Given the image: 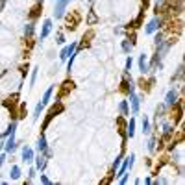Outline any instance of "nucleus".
I'll list each match as a JSON object with an SVG mask.
<instances>
[{"mask_svg": "<svg viewBox=\"0 0 185 185\" xmlns=\"http://www.w3.org/2000/svg\"><path fill=\"white\" fill-rule=\"evenodd\" d=\"M76 48H78V43H70V44L63 46V50L59 52V59H61V61H67L69 56H72V54L76 52Z\"/></svg>", "mask_w": 185, "mask_h": 185, "instance_id": "nucleus-1", "label": "nucleus"}, {"mask_svg": "<svg viewBox=\"0 0 185 185\" xmlns=\"http://www.w3.org/2000/svg\"><path fill=\"white\" fill-rule=\"evenodd\" d=\"M20 174H22L20 167H19V165H13V167H11V170H9V180H19V178H20Z\"/></svg>", "mask_w": 185, "mask_h": 185, "instance_id": "nucleus-11", "label": "nucleus"}, {"mask_svg": "<svg viewBox=\"0 0 185 185\" xmlns=\"http://www.w3.org/2000/svg\"><path fill=\"white\" fill-rule=\"evenodd\" d=\"M35 159V170H43L46 167V158L44 156H39V158H33Z\"/></svg>", "mask_w": 185, "mask_h": 185, "instance_id": "nucleus-13", "label": "nucleus"}, {"mask_svg": "<svg viewBox=\"0 0 185 185\" xmlns=\"http://www.w3.org/2000/svg\"><path fill=\"white\" fill-rule=\"evenodd\" d=\"M132 65H133V59H132V57H128V59H126V70H130V69H132Z\"/></svg>", "mask_w": 185, "mask_h": 185, "instance_id": "nucleus-22", "label": "nucleus"}, {"mask_svg": "<svg viewBox=\"0 0 185 185\" xmlns=\"http://www.w3.org/2000/svg\"><path fill=\"white\" fill-rule=\"evenodd\" d=\"M50 32H52V20H50V19H46V20L43 22V30H41V35H39V39H41V41H43V39H46Z\"/></svg>", "mask_w": 185, "mask_h": 185, "instance_id": "nucleus-6", "label": "nucleus"}, {"mask_svg": "<svg viewBox=\"0 0 185 185\" xmlns=\"http://www.w3.org/2000/svg\"><path fill=\"white\" fill-rule=\"evenodd\" d=\"M143 133H150V120H148V117H143Z\"/></svg>", "mask_w": 185, "mask_h": 185, "instance_id": "nucleus-17", "label": "nucleus"}, {"mask_svg": "<svg viewBox=\"0 0 185 185\" xmlns=\"http://www.w3.org/2000/svg\"><path fill=\"white\" fill-rule=\"evenodd\" d=\"M128 95H130V102H128V106L132 107V113H133V115H137V113H139V109H141V102H139V96L135 95V91H130Z\"/></svg>", "mask_w": 185, "mask_h": 185, "instance_id": "nucleus-2", "label": "nucleus"}, {"mask_svg": "<svg viewBox=\"0 0 185 185\" xmlns=\"http://www.w3.org/2000/svg\"><path fill=\"white\" fill-rule=\"evenodd\" d=\"M148 150H150V152L156 150V137H152V139L148 141Z\"/></svg>", "mask_w": 185, "mask_h": 185, "instance_id": "nucleus-20", "label": "nucleus"}, {"mask_svg": "<svg viewBox=\"0 0 185 185\" xmlns=\"http://www.w3.org/2000/svg\"><path fill=\"white\" fill-rule=\"evenodd\" d=\"M57 43H59V44H61V43H65V39H63V33H59V35H57Z\"/></svg>", "mask_w": 185, "mask_h": 185, "instance_id": "nucleus-25", "label": "nucleus"}, {"mask_svg": "<svg viewBox=\"0 0 185 185\" xmlns=\"http://www.w3.org/2000/svg\"><path fill=\"white\" fill-rule=\"evenodd\" d=\"M176 102H178V93H176L174 89H170V91L167 93V96H165V106L170 107V106H174Z\"/></svg>", "mask_w": 185, "mask_h": 185, "instance_id": "nucleus-7", "label": "nucleus"}, {"mask_svg": "<svg viewBox=\"0 0 185 185\" xmlns=\"http://www.w3.org/2000/svg\"><path fill=\"white\" fill-rule=\"evenodd\" d=\"M122 50H124V52H130V50H132V44H128V41H122Z\"/></svg>", "mask_w": 185, "mask_h": 185, "instance_id": "nucleus-21", "label": "nucleus"}, {"mask_svg": "<svg viewBox=\"0 0 185 185\" xmlns=\"http://www.w3.org/2000/svg\"><path fill=\"white\" fill-rule=\"evenodd\" d=\"M4 150H6V154H9V152H13L15 148H17V143H15V133H11V135H7V141L4 143V146H2Z\"/></svg>", "mask_w": 185, "mask_h": 185, "instance_id": "nucleus-5", "label": "nucleus"}, {"mask_svg": "<svg viewBox=\"0 0 185 185\" xmlns=\"http://www.w3.org/2000/svg\"><path fill=\"white\" fill-rule=\"evenodd\" d=\"M54 2H56V0H54Z\"/></svg>", "mask_w": 185, "mask_h": 185, "instance_id": "nucleus-27", "label": "nucleus"}, {"mask_svg": "<svg viewBox=\"0 0 185 185\" xmlns=\"http://www.w3.org/2000/svg\"><path fill=\"white\" fill-rule=\"evenodd\" d=\"M126 135H128L130 139L135 135V119H130V122H128V128H126Z\"/></svg>", "mask_w": 185, "mask_h": 185, "instance_id": "nucleus-15", "label": "nucleus"}, {"mask_svg": "<svg viewBox=\"0 0 185 185\" xmlns=\"http://www.w3.org/2000/svg\"><path fill=\"white\" fill-rule=\"evenodd\" d=\"M119 113L120 115H130V106H128V100H122L120 104H119Z\"/></svg>", "mask_w": 185, "mask_h": 185, "instance_id": "nucleus-14", "label": "nucleus"}, {"mask_svg": "<svg viewBox=\"0 0 185 185\" xmlns=\"http://www.w3.org/2000/svg\"><path fill=\"white\" fill-rule=\"evenodd\" d=\"M33 32H35V28H33V24L30 22V24H26V28H24V35H26V39H32V35H33Z\"/></svg>", "mask_w": 185, "mask_h": 185, "instance_id": "nucleus-16", "label": "nucleus"}, {"mask_svg": "<svg viewBox=\"0 0 185 185\" xmlns=\"http://www.w3.org/2000/svg\"><path fill=\"white\" fill-rule=\"evenodd\" d=\"M70 4V0H56V9H54V17L56 19H61L63 13H65V7Z\"/></svg>", "mask_w": 185, "mask_h": 185, "instance_id": "nucleus-3", "label": "nucleus"}, {"mask_svg": "<svg viewBox=\"0 0 185 185\" xmlns=\"http://www.w3.org/2000/svg\"><path fill=\"white\" fill-rule=\"evenodd\" d=\"M4 6H6V0H0V11L4 9Z\"/></svg>", "mask_w": 185, "mask_h": 185, "instance_id": "nucleus-26", "label": "nucleus"}, {"mask_svg": "<svg viewBox=\"0 0 185 185\" xmlns=\"http://www.w3.org/2000/svg\"><path fill=\"white\" fill-rule=\"evenodd\" d=\"M41 183H50V180H48V178H46V176H44V174H41Z\"/></svg>", "mask_w": 185, "mask_h": 185, "instance_id": "nucleus-23", "label": "nucleus"}, {"mask_svg": "<svg viewBox=\"0 0 185 185\" xmlns=\"http://www.w3.org/2000/svg\"><path fill=\"white\" fill-rule=\"evenodd\" d=\"M159 24H161V22H159V19H152V20L146 24L145 32H146V33H154V32H158V30H159Z\"/></svg>", "mask_w": 185, "mask_h": 185, "instance_id": "nucleus-8", "label": "nucleus"}, {"mask_svg": "<svg viewBox=\"0 0 185 185\" xmlns=\"http://www.w3.org/2000/svg\"><path fill=\"white\" fill-rule=\"evenodd\" d=\"M148 69H150V67H148V57H146L145 54H141V56H139V70H141L143 74H146Z\"/></svg>", "mask_w": 185, "mask_h": 185, "instance_id": "nucleus-9", "label": "nucleus"}, {"mask_svg": "<svg viewBox=\"0 0 185 185\" xmlns=\"http://www.w3.org/2000/svg\"><path fill=\"white\" fill-rule=\"evenodd\" d=\"M52 93H54V85L52 87H48L46 91H44V95H43V100H41V104L46 107L48 104H50V98H52Z\"/></svg>", "mask_w": 185, "mask_h": 185, "instance_id": "nucleus-10", "label": "nucleus"}, {"mask_svg": "<svg viewBox=\"0 0 185 185\" xmlns=\"http://www.w3.org/2000/svg\"><path fill=\"white\" fill-rule=\"evenodd\" d=\"M37 150H39V152H48V145H46V137H44V135L39 137V141H37Z\"/></svg>", "mask_w": 185, "mask_h": 185, "instance_id": "nucleus-12", "label": "nucleus"}, {"mask_svg": "<svg viewBox=\"0 0 185 185\" xmlns=\"http://www.w3.org/2000/svg\"><path fill=\"white\" fill-rule=\"evenodd\" d=\"M37 70H39V69L35 67V69H33V72H32V80H30V87H33V85H35V78H37Z\"/></svg>", "mask_w": 185, "mask_h": 185, "instance_id": "nucleus-18", "label": "nucleus"}, {"mask_svg": "<svg viewBox=\"0 0 185 185\" xmlns=\"http://www.w3.org/2000/svg\"><path fill=\"white\" fill-rule=\"evenodd\" d=\"M6 163V154H0V167Z\"/></svg>", "mask_w": 185, "mask_h": 185, "instance_id": "nucleus-24", "label": "nucleus"}, {"mask_svg": "<svg viewBox=\"0 0 185 185\" xmlns=\"http://www.w3.org/2000/svg\"><path fill=\"white\" fill-rule=\"evenodd\" d=\"M120 161H122V156H117L115 158V161H113V172L119 169V165H120Z\"/></svg>", "mask_w": 185, "mask_h": 185, "instance_id": "nucleus-19", "label": "nucleus"}, {"mask_svg": "<svg viewBox=\"0 0 185 185\" xmlns=\"http://www.w3.org/2000/svg\"><path fill=\"white\" fill-rule=\"evenodd\" d=\"M20 154H22V161H24V163H32V161H33V158H35L33 150H32V148H30L28 145H24V146H22Z\"/></svg>", "mask_w": 185, "mask_h": 185, "instance_id": "nucleus-4", "label": "nucleus"}]
</instances>
